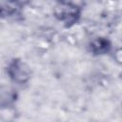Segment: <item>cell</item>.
Returning a JSON list of instances; mask_svg holds the SVG:
<instances>
[{"label": "cell", "mask_w": 122, "mask_h": 122, "mask_svg": "<svg viewBox=\"0 0 122 122\" xmlns=\"http://www.w3.org/2000/svg\"><path fill=\"white\" fill-rule=\"evenodd\" d=\"M55 14L60 20L70 24L73 23L77 19L79 15V10L76 6H73L69 3H62L59 5V7L56 8Z\"/></svg>", "instance_id": "6da1fadb"}, {"label": "cell", "mask_w": 122, "mask_h": 122, "mask_svg": "<svg viewBox=\"0 0 122 122\" xmlns=\"http://www.w3.org/2000/svg\"><path fill=\"white\" fill-rule=\"evenodd\" d=\"M10 76L16 82L24 83L29 79L30 71L28 67L19 60H14L8 69Z\"/></svg>", "instance_id": "7a4b0ae2"}, {"label": "cell", "mask_w": 122, "mask_h": 122, "mask_svg": "<svg viewBox=\"0 0 122 122\" xmlns=\"http://www.w3.org/2000/svg\"><path fill=\"white\" fill-rule=\"evenodd\" d=\"M91 49L95 53H103L109 49V42L103 38H97L92 42Z\"/></svg>", "instance_id": "3957f363"}, {"label": "cell", "mask_w": 122, "mask_h": 122, "mask_svg": "<svg viewBox=\"0 0 122 122\" xmlns=\"http://www.w3.org/2000/svg\"><path fill=\"white\" fill-rule=\"evenodd\" d=\"M14 6L13 3H0V16L4 15V14H10L12 13V11L14 10Z\"/></svg>", "instance_id": "277c9868"}]
</instances>
